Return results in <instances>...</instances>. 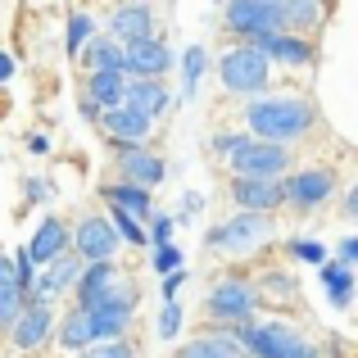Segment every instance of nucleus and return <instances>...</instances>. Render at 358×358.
<instances>
[{"instance_id":"f257e3e1","label":"nucleus","mask_w":358,"mask_h":358,"mask_svg":"<svg viewBox=\"0 0 358 358\" xmlns=\"http://www.w3.org/2000/svg\"><path fill=\"white\" fill-rule=\"evenodd\" d=\"M245 127L268 145H286V141H299L313 131V105L304 96H263L245 105Z\"/></svg>"},{"instance_id":"f03ea898","label":"nucleus","mask_w":358,"mask_h":358,"mask_svg":"<svg viewBox=\"0 0 358 358\" xmlns=\"http://www.w3.org/2000/svg\"><path fill=\"white\" fill-rule=\"evenodd\" d=\"M236 341L245 354L254 358H322L313 341H304L299 331H290L286 322H259V317H245L236 322Z\"/></svg>"},{"instance_id":"7ed1b4c3","label":"nucleus","mask_w":358,"mask_h":358,"mask_svg":"<svg viewBox=\"0 0 358 358\" xmlns=\"http://www.w3.org/2000/svg\"><path fill=\"white\" fill-rule=\"evenodd\" d=\"M73 290H78V308H87V313L105 304H122V308L136 304V290L114 272V263H87Z\"/></svg>"},{"instance_id":"20e7f679","label":"nucleus","mask_w":358,"mask_h":358,"mask_svg":"<svg viewBox=\"0 0 358 358\" xmlns=\"http://www.w3.org/2000/svg\"><path fill=\"white\" fill-rule=\"evenodd\" d=\"M218 78H222V87H227L231 96H259V91L268 87V78H272V64L263 59L254 45H236V50L222 55Z\"/></svg>"},{"instance_id":"39448f33","label":"nucleus","mask_w":358,"mask_h":358,"mask_svg":"<svg viewBox=\"0 0 358 358\" xmlns=\"http://www.w3.org/2000/svg\"><path fill=\"white\" fill-rule=\"evenodd\" d=\"M231 173L236 177H263V182H277L281 173L290 168V150L286 145H268V141H250L231 150Z\"/></svg>"},{"instance_id":"423d86ee","label":"nucleus","mask_w":358,"mask_h":358,"mask_svg":"<svg viewBox=\"0 0 358 358\" xmlns=\"http://www.w3.org/2000/svg\"><path fill=\"white\" fill-rule=\"evenodd\" d=\"M254 304H259V290H254V281L245 277H227L218 281V286L209 290V299H204V308H209V317H218V322H245V317H254Z\"/></svg>"},{"instance_id":"0eeeda50","label":"nucleus","mask_w":358,"mask_h":358,"mask_svg":"<svg viewBox=\"0 0 358 358\" xmlns=\"http://www.w3.org/2000/svg\"><path fill=\"white\" fill-rule=\"evenodd\" d=\"M173 69V50L164 45V36H141V41L122 45V78H145V82H164V73Z\"/></svg>"},{"instance_id":"6e6552de","label":"nucleus","mask_w":358,"mask_h":358,"mask_svg":"<svg viewBox=\"0 0 358 358\" xmlns=\"http://www.w3.org/2000/svg\"><path fill=\"white\" fill-rule=\"evenodd\" d=\"M268 231H272V222L263 213H236L231 222L209 231V245L213 250H227V254H250L259 241H268Z\"/></svg>"},{"instance_id":"1a4fd4ad","label":"nucleus","mask_w":358,"mask_h":358,"mask_svg":"<svg viewBox=\"0 0 358 358\" xmlns=\"http://www.w3.org/2000/svg\"><path fill=\"white\" fill-rule=\"evenodd\" d=\"M336 195V173L331 168H304V173L286 177L281 182V200L295 204V209H317Z\"/></svg>"},{"instance_id":"9d476101","label":"nucleus","mask_w":358,"mask_h":358,"mask_svg":"<svg viewBox=\"0 0 358 358\" xmlns=\"http://www.w3.org/2000/svg\"><path fill=\"white\" fill-rule=\"evenodd\" d=\"M227 27L236 36H245V45H250L254 36L286 32V27H281V18L272 14L268 0H227Z\"/></svg>"},{"instance_id":"9b49d317","label":"nucleus","mask_w":358,"mask_h":358,"mask_svg":"<svg viewBox=\"0 0 358 358\" xmlns=\"http://www.w3.org/2000/svg\"><path fill=\"white\" fill-rule=\"evenodd\" d=\"M118 250V236L109 227V218H82L78 231H73V254L82 263H109Z\"/></svg>"},{"instance_id":"f8f14e48","label":"nucleus","mask_w":358,"mask_h":358,"mask_svg":"<svg viewBox=\"0 0 358 358\" xmlns=\"http://www.w3.org/2000/svg\"><path fill=\"white\" fill-rule=\"evenodd\" d=\"M254 50L263 55V59H277V64H290V69H304V64H313V45L304 41V36L295 32H268V36H254Z\"/></svg>"},{"instance_id":"ddd939ff","label":"nucleus","mask_w":358,"mask_h":358,"mask_svg":"<svg viewBox=\"0 0 358 358\" xmlns=\"http://www.w3.org/2000/svg\"><path fill=\"white\" fill-rule=\"evenodd\" d=\"M231 200L241 204V213H263V218L286 204L281 200V182H263V177H236L231 182Z\"/></svg>"},{"instance_id":"4468645a","label":"nucleus","mask_w":358,"mask_h":358,"mask_svg":"<svg viewBox=\"0 0 358 358\" xmlns=\"http://www.w3.org/2000/svg\"><path fill=\"white\" fill-rule=\"evenodd\" d=\"M173 105V96H168L164 82H145V78H127V87H122V109H131V114L150 118L155 122L164 109Z\"/></svg>"},{"instance_id":"2eb2a0df","label":"nucleus","mask_w":358,"mask_h":358,"mask_svg":"<svg viewBox=\"0 0 358 358\" xmlns=\"http://www.w3.org/2000/svg\"><path fill=\"white\" fill-rule=\"evenodd\" d=\"M100 127L114 136L118 150H136V145H145V141H150V127H155V122L141 118V114H131V109H109V114H100Z\"/></svg>"},{"instance_id":"dca6fc26","label":"nucleus","mask_w":358,"mask_h":358,"mask_svg":"<svg viewBox=\"0 0 358 358\" xmlns=\"http://www.w3.org/2000/svg\"><path fill=\"white\" fill-rule=\"evenodd\" d=\"M118 173L127 177L131 186H159L164 182V159L155 155V150H145V145H136V150H118Z\"/></svg>"},{"instance_id":"f3484780","label":"nucleus","mask_w":358,"mask_h":358,"mask_svg":"<svg viewBox=\"0 0 358 358\" xmlns=\"http://www.w3.org/2000/svg\"><path fill=\"white\" fill-rule=\"evenodd\" d=\"M23 254H27L32 268H36V263H55L59 254H69V227H64L59 218H45L41 227L32 231V241H27Z\"/></svg>"},{"instance_id":"a211bd4d","label":"nucleus","mask_w":358,"mask_h":358,"mask_svg":"<svg viewBox=\"0 0 358 358\" xmlns=\"http://www.w3.org/2000/svg\"><path fill=\"white\" fill-rule=\"evenodd\" d=\"M122 87H127V78L122 73H91L87 78V118H100V109H122Z\"/></svg>"},{"instance_id":"6ab92c4d","label":"nucleus","mask_w":358,"mask_h":358,"mask_svg":"<svg viewBox=\"0 0 358 358\" xmlns=\"http://www.w3.org/2000/svg\"><path fill=\"white\" fill-rule=\"evenodd\" d=\"M141 36H150V5L145 0H127V5H118L114 14H109V41H141Z\"/></svg>"},{"instance_id":"aec40b11","label":"nucleus","mask_w":358,"mask_h":358,"mask_svg":"<svg viewBox=\"0 0 358 358\" xmlns=\"http://www.w3.org/2000/svg\"><path fill=\"white\" fill-rule=\"evenodd\" d=\"M9 327H14V345L18 350H41L45 336H50V308L27 304V308H18V317Z\"/></svg>"},{"instance_id":"412c9836","label":"nucleus","mask_w":358,"mask_h":358,"mask_svg":"<svg viewBox=\"0 0 358 358\" xmlns=\"http://www.w3.org/2000/svg\"><path fill=\"white\" fill-rule=\"evenodd\" d=\"M105 200L114 204L118 213H127V218H136V222L155 218V204H150V191H145V186H131V182H114V186H105Z\"/></svg>"},{"instance_id":"4be33fe9","label":"nucleus","mask_w":358,"mask_h":358,"mask_svg":"<svg viewBox=\"0 0 358 358\" xmlns=\"http://www.w3.org/2000/svg\"><path fill=\"white\" fill-rule=\"evenodd\" d=\"M177 358H250V354L241 350L236 336H227V331H209V336H200V341H191Z\"/></svg>"},{"instance_id":"5701e85b","label":"nucleus","mask_w":358,"mask_h":358,"mask_svg":"<svg viewBox=\"0 0 358 358\" xmlns=\"http://www.w3.org/2000/svg\"><path fill=\"white\" fill-rule=\"evenodd\" d=\"M127 322H131V308H122V304L91 308V331H96V341H118V336L127 331Z\"/></svg>"},{"instance_id":"b1692460","label":"nucleus","mask_w":358,"mask_h":358,"mask_svg":"<svg viewBox=\"0 0 358 358\" xmlns=\"http://www.w3.org/2000/svg\"><path fill=\"white\" fill-rule=\"evenodd\" d=\"M322 286H327V299H331L336 308H350L354 277H350V268H345V263H331V259L322 263Z\"/></svg>"},{"instance_id":"393cba45","label":"nucleus","mask_w":358,"mask_h":358,"mask_svg":"<svg viewBox=\"0 0 358 358\" xmlns=\"http://www.w3.org/2000/svg\"><path fill=\"white\" fill-rule=\"evenodd\" d=\"M91 341H96V331H91V313H87V308H73V313L59 322V345H64V350H87Z\"/></svg>"},{"instance_id":"a878e982","label":"nucleus","mask_w":358,"mask_h":358,"mask_svg":"<svg viewBox=\"0 0 358 358\" xmlns=\"http://www.w3.org/2000/svg\"><path fill=\"white\" fill-rule=\"evenodd\" d=\"M87 64H91V73H122V45L109 41V36H91Z\"/></svg>"},{"instance_id":"bb28decb","label":"nucleus","mask_w":358,"mask_h":358,"mask_svg":"<svg viewBox=\"0 0 358 358\" xmlns=\"http://www.w3.org/2000/svg\"><path fill=\"white\" fill-rule=\"evenodd\" d=\"M96 36V23H91V14H69V32H64V50H69V59H78L82 45Z\"/></svg>"},{"instance_id":"cd10ccee","label":"nucleus","mask_w":358,"mask_h":358,"mask_svg":"<svg viewBox=\"0 0 358 358\" xmlns=\"http://www.w3.org/2000/svg\"><path fill=\"white\" fill-rule=\"evenodd\" d=\"M204 69H209V50H204V45H186V55H182V82H186V96L200 87Z\"/></svg>"},{"instance_id":"c85d7f7f","label":"nucleus","mask_w":358,"mask_h":358,"mask_svg":"<svg viewBox=\"0 0 358 358\" xmlns=\"http://www.w3.org/2000/svg\"><path fill=\"white\" fill-rule=\"evenodd\" d=\"M109 227H114V236L118 241H127V245H145V227H141L136 218H127V213H109Z\"/></svg>"},{"instance_id":"c756f323","label":"nucleus","mask_w":358,"mask_h":358,"mask_svg":"<svg viewBox=\"0 0 358 358\" xmlns=\"http://www.w3.org/2000/svg\"><path fill=\"white\" fill-rule=\"evenodd\" d=\"M177 331H182V308L173 299V304H164V317H159V341H177Z\"/></svg>"},{"instance_id":"7c9ffc66","label":"nucleus","mask_w":358,"mask_h":358,"mask_svg":"<svg viewBox=\"0 0 358 358\" xmlns=\"http://www.w3.org/2000/svg\"><path fill=\"white\" fill-rule=\"evenodd\" d=\"M290 254H295V259H304V263H317V268L327 263V245L322 241H295V245H290Z\"/></svg>"},{"instance_id":"2f4dec72","label":"nucleus","mask_w":358,"mask_h":358,"mask_svg":"<svg viewBox=\"0 0 358 358\" xmlns=\"http://www.w3.org/2000/svg\"><path fill=\"white\" fill-rule=\"evenodd\" d=\"M155 268L164 272V277L177 272V268H182V250H177V245H159V250H155Z\"/></svg>"},{"instance_id":"473e14b6","label":"nucleus","mask_w":358,"mask_h":358,"mask_svg":"<svg viewBox=\"0 0 358 358\" xmlns=\"http://www.w3.org/2000/svg\"><path fill=\"white\" fill-rule=\"evenodd\" d=\"M168 236H173V213H155L145 241H155V250H159V245H168Z\"/></svg>"},{"instance_id":"72a5a7b5","label":"nucleus","mask_w":358,"mask_h":358,"mask_svg":"<svg viewBox=\"0 0 358 358\" xmlns=\"http://www.w3.org/2000/svg\"><path fill=\"white\" fill-rule=\"evenodd\" d=\"M87 358H131V345H122V341H105L100 350H91Z\"/></svg>"},{"instance_id":"f704fd0d","label":"nucleus","mask_w":358,"mask_h":358,"mask_svg":"<svg viewBox=\"0 0 358 358\" xmlns=\"http://www.w3.org/2000/svg\"><path fill=\"white\" fill-rule=\"evenodd\" d=\"M182 281H186V268H177V272H168V277H164V286H159V290H164L168 304L177 299V286H182Z\"/></svg>"},{"instance_id":"c9c22d12","label":"nucleus","mask_w":358,"mask_h":358,"mask_svg":"<svg viewBox=\"0 0 358 358\" xmlns=\"http://www.w3.org/2000/svg\"><path fill=\"white\" fill-rule=\"evenodd\" d=\"M236 145H245V136H231V131H222V136H213V150H218V155H231Z\"/></svg>"},{"instance_id":"e433bc0d","label":"nucleus","mask_w":358,"mask_h":358,"mask_svg":"<svg viewBox=\"0 0 358 358\" xmlns=\"http://www.w3.org/2000/svg\"><path fill=\"white\" fill-rule=\"evenodd\" d=\"M354 259H358V241L350 236V241H345V245H341V263H345V268H350V263H354Z\"/></svg>"},{"instance_id":"4c0bfd02","label":"nucleus","mask_w":358,"mask_h":358,"mask_svg":"<svg viewBox=\"0 0 358 358\" xmlns=\"http://www.w3.org/2000/svg\"><path fill=\"white\" fill-rule=\"evenodd\" d=\"M9 78H14V59L0 50V82H9Z\"/></svg>"}]
</instances>
